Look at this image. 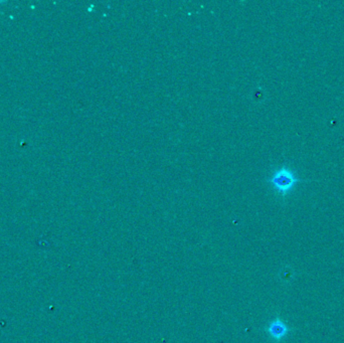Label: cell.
<instances>
[{
  "label": "cell",
  "mask_w": 344,
  "mask_h": 343,
  "mask_svg": "<svg viewBox=\"0 0 344 343\" xmlns=\"http://www.w3.org/2000/svg\"><path fill=\"white\" fill-rule=\"evenodd\" d=\"M298 182H300V179L295 172L287 166H282L274 170L269 178V183L274 190L282 196L288 195Z\"/></svg>",
  "instance_id": "cell-1"
},
{
  "label": "cell",
  "mask_w": 344,
  "mask_h": 343,
  "mask_svg": "<svg viewBox=\"0 0 344 343\" xmlns=\"http://www.w3.org/2000/svg\"><path fill=\"white\" fill-rule=\"evenodd\" d=\"M268 332L270 336L276 340L283 339L288 333L287 325L280 319H276L271 322L268 328Z\"/></svg>",
  "instance_id": "cell-2"
}]
</instances>
